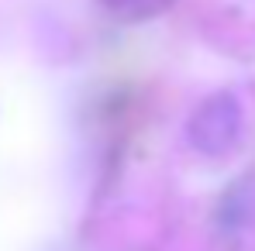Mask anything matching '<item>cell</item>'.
Masks as SVG:
<instances>
[{"label":"cell","mask_w":255,"mask_h":251,"mask_svg":"<svg viewBox=\"0 0 255 251\" xmlns=\"http://www.w3.org/2000/svg\"><path fill=\"white\" fill-rule=\"evenodd\" d=\"M242 127H245L242 100L231 89H217L193 107V114L186 121V141L193 152H200L207 159H221V155L235 152V145L242 141Z\"/></svg>","instance_id":"1"},{"label":"cell","mask_w":255,"mask_h":251,"mask_svg":"<svg viewBox=\"0 0 255 251\" xmlns=\"http://www.w3.org/2000/svg\"><path fill=\"white\" fill-rule=\"evenodd\" d=\"M172 0H104V7L121 17V21H145V17H155L169 7Z\"/></svg>","instance_id":"2"}]
</instances>
